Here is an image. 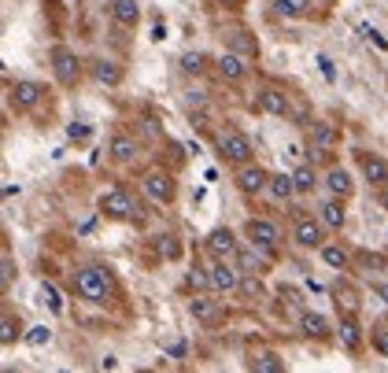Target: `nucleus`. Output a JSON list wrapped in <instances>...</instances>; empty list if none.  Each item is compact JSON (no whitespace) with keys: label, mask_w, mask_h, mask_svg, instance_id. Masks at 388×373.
Here are the masks:
<instances>
[{"label":"nucleus","mask_w":388,"mask_h":373,"mask_svg":"<svg viewBox=\"0 0 388 373\" xmlns=\"http://www.w3.org/2000/svg\"><path fill=\"white\" fill-rule=\"evenodd\" d=\"M74 288L82 292V300H89V303H111L115 300V281L103 266H82L74 274Z\"/></svg>","instance_id":"obj_1"},{"label":"nucleus","mask_w":388,"mask_h":373,"mask_svg":"<svg viewBox=\"0 0 388 373\" xmlns=\"http://www.w3.org/2000/svg\"><path fill=\"white\" fill-rule=\"evenodd\" d=\"M218 156H222L226 163L233 166H244V163H252V140L244 137L240 130H226V133H218Z\"/></svg>","instance_id":"obj_2"},{"label":"nucleus","mask_w":388,"mask_h":373,"mask_svg":"<svg viewBox=\"0 0 388 373\" xmlns=\"http://www.w3.org/2000/svg\"><path fill=\"white\" fill-rule=\"evenodd\" d=\"M52 71H56V82L63 89H74L78 78H82V59L74 56V48L56 45V48H52Z\"/></svg>","instance_id":"obj_3"},{"label":"nucleus","mask_w":388,"mask_h":373,"mask_svg":"<svg viewBox=\"0 0 388 373\" xmlns=\"http://www.w3.org/2000/svg\"><path fill=\"white\" fill-rule=\"evenodd\" d=\"M96 207H100V214L115 218V222H129V218H134V211H137L126 189H108V192H100Z\"/></svg>","instance_id":"obj_4"},{"label":"nucleus","mask_w":388,"mask_h":373,"mask_svg":"<svg viewBox=\"0 0 388 373\" xmlns=\"http://www.w3.org/2000/svg\"><path fill=\"white\" fill-rule=\"evenodd\" d=\"M141 189H145V196L152 203H171L178 196V185H174V177L166 170H148L145 177H141Z\"/></svg>","instance_id":"obj_5"},{"label":"nucleus","mask_w":388,"mask_h":373,"mask_svg":"<svg viewBox=\"0 0 388 373\" xmlns=\"http://www.w3.org/2000/svg\"><path fill=\"white\" fill-rule=\"evenodd\" d=\"M237 189L244 192V196H259V192H266V185H270V174L263 170V166H255V163H244V166H237Z\"/></svg>","instance_id":"obj_6"},{"label":"nucleus","mask_w":388,"mask_h":373,"mask_svg":"<svg viewBox=\"0 0 388 373\" xmlns=\"http://www.w3.org/2000/svg\"><path fill=\"white\" fill-rule=\"evenodd\" d=\"M292 240L300 244V248H322V244H326V226H322L318 218H296Z\"/></svg>","instance_id":"obj_7"},{"label":"nucleus","mask_w":388,"mask_h":373,"mask_svg":"<svg viewBox=\"0 0 388 373\" xmlns=\"http://www.w3.org/2000/svg\"><path fill=\"white\" fill-rule=\"evenodd\" d=\"M244 237H248L255 248H270V251H274V248H278V240H281L278 226H274V222H266V218H248V226H244Z\"/></svg>","instance_id":"obj_8"},{"label":"nucleus","mask_w":388,"mask_h":373,"mask_svg":"<svg viewBox=\"0 0 388 373\" xmlns=\"http://www.w3.org/2000/svg\"><path fill=\"white\" fill-rule=\"evenodd\" d=\"M207 274H211V288L215 292H233L240 285V274H237V266H233V259H215L211 266H207Z\"/></svg>","instance_id":"obj_9"},{"label":"nucleus","mask_w":388,"mask_h":373,"mask_svg":"<svg viewBox=\"0 0 388 373\" xmlns=\"http://www.w3.org/2000/svg\"><path fill=\"white\" fill-rule=\"evenodd\" d=\"M189 314H192V321H200V326H215V321H222V303L211 300V295H192Z\"/></svg>","instance_id":"obj_10"},{"label":"nucleus","mask_w":388,"mask_h":373,"mask_svg":"<svg viewBox=\"0 0 388 373\" xmlns=\"http://www.w3.org/2000/svg\"><path fill=\"white\" fill-rule=\"evenodd\" d=\"M207 251H211L215 259H237L240 244H237V237H233V229H215V233L207 237Z\"/></svg>","instance_id":"obj_11"},{"label":"nucleus","mask_w":388,"mask_h":373,"mask_svg":"<svg viewBox=\"0 0 388 373\" xmlns=\"http://www.w3.org/2000/svg\"><path fill=\"white\" fill-rule=\"evenodd\" d=\"M318 222L326 226V229H344V222H347L344 196H329V200H322V207H318Z\"/></svg>","instance_id":"obj_12"},{"label":"nucleus","mask_w":388,"mask_h":373,"mask_svg":"<svg viewBox=\"0 0 388 373\" xmlns=\"http://www.w3.org/2000/svg\"><path fill=\"white\" fill-rule=\"evenodd\" d=\"M89 74L100 82V85H108V89H115V85H122V63H115V59H93L89 63Z\"/></svg>","instance_id":"obj_13"},{"label":"nucleus","mask_w":388,"mask_h":373,"mask_svg":"<svg viewBox=\"0 0 388 373\" xmlns=\"http://www.w3.org/2000/svg\"><path fill=\"white\" fill-rule=\"evenodd\" d=\"M218 74H222L226 82H240L244 74H248V56H240V52H222L218 56Z\"/></svg>","instance_id":"obj_14"},{"label":"nucleus","mask_w":388,"mask_h":373,"mask_svg":"<svg viewBox=\"0 0 388 373\" xmlns=\"http://www.w3.org/2000/svg\"><path fill=\"white\" fill-rule=\"evenodd\" d=\"M322 185L329 189V196H344V200L355 192V182H352V174H347L344 166H329V170H326V182H322Z\"/></svg>","instance_id":"obj_15"},{"label":"nucleus","mask_w":388,"mask_h":373,"mask_svg":"<svg viewBox=\"0 0 388 373\" xmlns=\"http://www.w3.org/2000/svg\"><path fill=\"white\" fill-rule=\"evenodd\" d=\"M41 93H45V89L37 82H30V78H22V82L11 85V100H15V108H22V111H30L37 100H41Z\"/></svg>","instance_id":"obj_16"},{"label":"nucleus","mask_w":388,"mask_h":373,"mask_svg":"<svg viewBox=\"0 0 388 373\" xmlns=\"http://www.w3.org/2000/svg\"><path fill=\"white\" fill-rule=\"evenodd\" d=\"M359 166H362V177H366L370 185H378V189L388 185V163L381 156H362Z\"/></svg>","instance_id":"obj_17"},{"label":"nucleus","mask_w":388,"mask_h":373,"mask_svg":"<svg viewBox=\"0 0 388 373\" xmlns=\"http://www.w3.org/2000/svg\"><path fill=\"white\" fill-rule=\"evenodd\" d=\"M336 340H340L344 351H362V329H359V321L355 318H344L340 326H336Z\"/></svg>","instance_id":"obj_18"},{"label":"nucleus","mask_w":388,"mask_h":373,"mask_svg":"<svg viewBox=\"0 0 388 373\" xmlns=\"http://www.w3.org/2000/svg\"><path fill=\"white\" fill-rule=\"evenodd\" d=\"M259 108H263L266 115H274V119H285V115H289V100H285V93L281 89H263V93H259Z\"/></svg>","instance_id":"obj_19"},{"label":"nucleus","mask_w":388,"mask_h":373,"mask_svg":"<svg viewBox=\"0 0 388 373\" xmlns=\"http://www.w3.org/2000/svg\"><path fill=\"white\" fill-rule=\"evenodd\" d=\"M137 152H141V148H137L134 137H126V133H115V137H111V159H115V163L129 166V163L137 159Z\"/></svg>","instance_id":"obj_20"},{"label":"nucleus","mask_w":388,"mask_h":373,"mask_svg":"<svg viewBox=\"0 0 388 373\" xmlns=\"http://www.w3.org/2000/svg\"><path fill=\"white\" fill-rule=\"evenodd\" d=\"M336 140H340V133H336L329 122H315V126H310V152H329Z\"/></svg>","instance_id":"obj_21"},{"label":"nucleus","mask_w":388,"mask_h":373,"mask_svg":"<svg viewBox=\"0 0 388 373\" xmlns=\"http://www.w3.org/2000/svg\"><path fill=\"white\" fill-rule=\"evenodd\" d=\"M111 15H115V22H119V27H129V30H134L137 22H141V8H137V0H115V4H111Z\"/></svg>","instance_id":"obj_22"},{"label":"nucleus","mask_w":388,"mask_h":373,"mask_svg":"<svg viewBox=\"0 0 388 373\" xmlns=\"http://www.w3.org/2000/svg\"><path fill=\"white\" fill-rule=\"evenodd\" d=\"M229 48H233V52H240V56H248V59L259 56V41H255L248 30H233V34H229Z\"/></svg>","instance_id":"obj_23"},{"label":"nucleus","mask_w":388,"mask_h":373,"mask_svg":"<svg viewBox=\"0 0 388 373\" xmlns=\"http://www.w3.org/2000/svg\"><path fill=\"white\" fill-rule=\"evenodd\" d=\"M300 329L307 332V337H315V340H322V337H329V321L322 318V314H315V311H307L303 318H300Z\"/></svg>","instance_id":"obj_24"},{"label":"nucleus","mask_w":388,"mask_h":373,"mask_svg":"<svg viewBox=\"0 0 388 373\" xmlns=\"http://www.w3.org/2000/svg\"><path fill=\"white\" fill-rule=\"evenodd\" d=\"M266 192H270L274 200H292V196H296V182H292V174H278V177H270Z\"/></svg>","instance_id":"obj_25"},{"label":"nucleus","mask_w":388,"mask_h":373,"mask_svg":"<svg viewBox=\"0 0 388 373\" xmlns=\"http://www.w3.org/2000/svg\"><path fill=\"white\" fill-rule=\"evenodd\" d=\"M310 8V0H274V11L281 19H303Z\"/></svg>","instance_id":"obj_26"},{"label":"nucleus","mask_w":388,"mask_h":373,"mask_svg":"<svg viewBox=\"0 0 388 373\" xmlns=\"http://www.w3.org/2000/svg\"><path fill=\"white\" fill-rule=\"evenodd\" d=\"M322 263H326V266H333V270H344L347 266V251L340 248V244H322Z\"/></svg>","instance_id":"obj_27"},{"label":"nucleus","mask_w":388,"mask_h":373,"mask_svg":"<svg viewBox=\"0 0 388 373\" xmlns=\"http://www.w3.org/2000/svg\"><path fill=\"white\" fill-rule=\"evenodd\" d=\"M292 182H296V192H310V189L318 185L315 166H296V170H292Z\"/></svg>","instance_id":"obj_28"},{"label":"nucleus","mask_w":388,"mask_h":373,"mask_svg":"<svg viewBox=\"0 0 388 373\" xmlns=\"http://www.w3.org/2000/svg\"><path fill=\"white\" fill-rule=\"evenodd\" d=\"M252 370H255V373H281V370H285V363H281V358H278L274 351H263L259 358H252Z\"/></svg>","instance_id":"obj_29"},{"label":"nucleus","mask_w":388,"mask_h":373,"mask_svg":"<svg viewBox=\"0 0 388 373\" xmlns=\"http://www.w3.org/2000/svg\"><path fill=\"white\" fill-rule=\"evenodd\" d=\"M19 340V321L11 318V311H4V318H0V344H15Z\"/></svg>","instance_id":"obj_30"},{"label":"nucleus","mask_w":388,"mask_h":373,"mask_svg":"<svg viewBox=\"0 0 388 373\" xmlns=\"http://www.w3.org/2000/svg\"><path fill=\"white\" fill-rule=\"evenodd\" d=\"M41 300L48 303L52 314H63V300H59V292H56V285H52V281H41Z\"/></svg>","instance_id":"obj_31"},{"label":"nucleus","mask_w":388,"mask_h":373,"mask_svg":"<svg viewBox=\"0 0 388 373\" xmlns=\"http://www.w3.org/2000/svg\"><path fill=\"white\" fill-rule=\"evenodd\" d=\"M11 281H15V263H11V255L4 251L0 255V292H8Z\"/></svg>","instance_id":"obj_32"},{"label":"nucleus","mask_w":388,"mask_h":373,"mask_svg":"<svg viewBox=\"0 0 388 373\" xmlns=\"http://www.w3.org/2000/svg\"><path fill=\"white\" fill-rule=\"evenodd\" d=\"M181 71L185 74H203V56L200 52H185L181 56Z\"/></svg>","instance_id":"obj_33"},{"label":"nucleus","mask_w":388,"mask_h":373,"mask_svg":"<svg viewBox=\"0 0 388 373\" xmlns=\"http://www.w3.org/2000/svg\"><path fill=\"white\" fill-rule=\"evenodd\" d=\"M370 344H373V351H378V355H385V358H388V326H378V329H373Z\"/></svg>","instance_id":"obj_34"},{"label":"nucleus","mask_w":388,"mask_h":373,"mask_svg":"<svg viewBox=\"0 0 388 373\" xmlns=\"http://www.w3.org/2000/svg\"><path fill=\"white\" fill-rule=\"evenodd\" d=\"M48 340H52V329H45V326H37L34 332H26V344H30V347H41Z\"/></svg>","instance_id":"obj_35"},{"label":"nucleus","mask_w":388,"mask_h":373,"mask_svg":"<svg viewBox=\"0 0 388 373\" xmlns=\"http://www.w3.org/2000/svg\"><path fill=\"white\" fill-rule=\"evenodd\" d=\"M189 285H196V288H207V285H211V274H207L203 266H192V274H189Z\"/></svg>","instance_id":"obj_36"},{"label":"nucleus","mask_w":388,"mask_h":373,"mask_svg":"<svg viewBox=\"0 0 388 373\" xmlns=\"http://www.w3.org/2000/svg\"><path fill=\"white\" fill-rule=\"evenodd\" d=\"M89 133H93V130H89L85 122H71V126H67V137H71V140H89Z\"/></svg>","instance_id":"obj_37"},{"label":"nucleus","mask_w":388,"mask_h":373,"mask_svg":"<svg viewBox=\"0 0 388 373\" xmlns=\"http://www.w3.org/2000/svg\"><path fill=\"white\" fill-rule=\"evenodd\" d=\"M240 288H244V295H263V285H259V277H244V281H240Z\"/></svg>","instance_id":"obj_38"},{"label":"nucleus","mask_w":388,"mask_h":373,"mask_svg":"<svg viewBox=\"0 0 388 373\" xmlns=\"http://www.w3.org/2000/svg\"><path fill=\"white\" fill-rule=\"evenodd\" d=\"M362 34H366V37H370V41H373V45H378V48H388V41H385V37H381L378 30H370V27H366V30H362Z\"/></svg>","instance_id":"obj_39"},{"label":"nucleus","mask_w":388,"mask_h":373,"mask_svg":"<svg viewBox=\"0 0 388 373\" xmlns=\"http://www.w3.org/2000/svg\"><path fill=\"white\" fill-rule=\"evenodd\" d=\"M373 292H378V295H381V300L388 303V285H373Z\"/></svg>","instance_id":"obj_40"},{"label":"nucleus","mask_w":388,"mask_h":373,"mask_svg":"<svg viewBox=\"0 0 388 373\" xmlns=\"http://www.w3.org/2000/svg\"><path fill=\"white\" fill-rule=\"evenodd\" d=\"M218 4H226V8H244V0H218Z\"/></svg>","instance_id":"obj_41"}]
</instances>
